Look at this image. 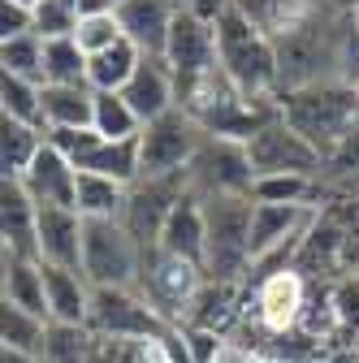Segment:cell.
I'll return each mask as SVG.
<instances>
[{
	"mask_svg": "<svg viewBox=\"0 0 359 363\" xmlns=\"http://www.w3.org/2000/svg\"><path fill=\"white\" fill-rule=\"evenodd\" d=\"M350 13H338L329 5H316L307 13V22L286 35L277 48V78H282V96L303 86H325V82H342L338 65H342V39H346Z\"/></svg>",
	"mask_w": 359,
	"mask_h": 363,
	"instance_id": "obj_1",
	"label": "cell"
},
{
	"mask_svg": "<svg viewBox=\"0 0 359 363\" xmlns=\"http://www.w3.org/2000/svg\"><path fill=\"white\" fill-rule=\"evenodd\" d=\"M143 272V247L121 220H87L82 277L96 290H134Z\"/></svg>",
	"mask_w": 359,
	"mask_h": 363,
	"instance_id": "obj_6",
	"label": "cell"
},
{
	"mask_svg": "<svg viewBox=\"0 0 359 363\" xmlns=\"http://www.w3.org/2000/svg\"><path fill=\"white\" fill-rule=\"evenodd\" d=\"M316 195H321V182L316 177H303V173L255 177V186H251L255 203H311V208H316Z\"/></svg>",
	"mask_w": 359,
	"mask_h": 363,
	"instance_id": "obj_34",
	"label": "cell"
},
{
	"mask_svg": "<svg viewBox=\"0 0 359 363\" xmlns=\"http://www.w3.org/2000/svg\"><path fill=\"white\" fill-rule=\"evenodd\" d=\"M87 57L78 48V39H43V74H48V86H82L87 82Z\"/></svg>",
	"mask_w": 359,
	"mask_h": 363,
	"instance_id": "obj_30",
	"label": "cell"
},
{
	"mask_svg": "<svg viewBox=\"0 0 359 363\" xmlns=\"http://www.w3.org/2000/svg\"><path fill=\"white\" fill-rule=\"evenodd\" d=\"M165 65L173 69V82L187 86L199 74H208L216 65V30L204 26L199 18H191L187 9H177L169 43H165Z\"/></svg>",
	"mask_w": 359,
	"mask_h": 363,
	"instance_id": "obj_13",
	"label": "cell"
},
{
	"mask_svg": "<svg viewBox=\"0 0 359 363\" xmlns=\"http://www.w3.org/2000/svg\"><path fill=\"white\" fill-rule=\"evenodd\" d=\"M121 100L134 108V117L143 125L165 117L169 108H177V82H173V69L165 65V57H143L134 78L121 86Z\"/></svg>",
	"mask_w": 359,
	"mask_h": 363,
	"instance_id": "obj_17",
	"label": "cell"
},
{
	"mask_svg": "<svg viewBox=\"0 0 359 363\" xmlns=\"http://www.w3.org/2000/svg\"><path fill=\"white\" fill-rule=\"evenodd\" d=\"M43 363H92V329L82 325H48Z\"/></svg>",
	"mask_w": 359,
	"mask_h": 363,
	"instance_id": "obj_35",
	"label": "cell"
},
{
	"mask_svg": "<svg viewBox=\"0 0 359 363\" xmlns=\"http://www.w3.org/2000/svg\"><path fill=\"white\" fill-rule=\"evenodd\" d=\"M355 22H359V13H355Z\"/></svg>",
	"mask_w": 359,
	"mask_h": 363,
	"instance_id": "obj_49",
	"label": "cell"
},
{
	"mask_svg": "<svg viewBox=\"0 0 359 363\" xmlns=\"http://www.w3.org/2000/svg\"><path fill=\"white\" fill-rule=\"evenodd\" d=\"M173 5H177V9H191V5H195V0H173Z\"/></svg>",
	"mask_w": 359,
	"mask_h": 363,
	"instance_id": "obj_45",
	"label": "cell"
},
{
	"mask_svg": "<svg viewBox=\"0 0 359 363\" xmlns=\"http://www.w3.org/2000/svg\"><path fill=\"white\" fill-rule=\"evenodd\" d=\"M130 186L100 173H78V191H74V212L82 220H121Z\"/></svg>",
	"mask_w": 359,
	"mask_h": 363,
	"instance_id": "obj_25",
	"label": "cell"
},
{
	"mask_svg": "<svg viewBox=\"0 0 359 363\" xmlns=\"http://www.w3.org/2000/svg\"><path fill=\"white\" fill-rule=\"evenodd\" d=\"M307 363H359V342L355 346H329V350H321L316 359H307Z\"/></svg>",
	"mask_w": 359,
	"mask_h": 363,
	"instance_id": "obj_42",
	"label": "cell"
},
{
	"mask_svg": "<svg viewBox=\"0 0 359 363\" xmlns=\"http://www.w3.org/2000/svg\"><path fill=\"white\" fill-rule=\"evenodd\" d=\"M0 69L13 74V78L48 86V74H43V39L35 30L18 35V39H0Z\"/></svg>",
	"mask_w": 359,
	"mask_h": 363,
	"instance_id": "obj_33",
	"label": "cell"
},
{
	"mask_svg": "<svg viewBox=\"0 0 359 363\" xmlns=\"http://www.w3.org/2000/svg\"><path fill=\"white\" fill-rule=\"evenodd\" d=\"M282 121L294 134H303L325 160L346 134L359 130V91L342 86V82L290 91V96H282Z\"/></svg>",
	"mask_w": 359,
	"mask_h": 363,
	"instance_id": "obj_3",
	"label": "cell"
},
{
	"mask_svg": "<svg viewBox=\"0 0 359 363\" xmlns=\"http://www.w3.org/2000/svg\"><path fill=\"white\" fill-rule=\"evenodd\" d=\"M109 5H113V13H117V5H121V0H109Z\"/></svg>",
	"mask_w": 359,
	"mask_h": 363,
	"instance_id": "obj_47",
	"label": "cell"
},
{
	"mask_svg": "<svg viewBox=\"0 0 359 363\" xmlns=\"http://www.w3.org/2000/svg\"><path fill=\"white\" fill-rule=\"evenodd\" d=\"M35 30V9L13 5V0H0V39H18Z\"/></svg>",
	"mask_w": 359,
	"mask_h": 363,
	"instance_id": "obj_40",
	"label": "cell"
},
{
	"mask_svg": "<svg viewBox=\"0 0 359 363\" xmlns=\"http://www.w3.org/2000/svg\"><path fill=\"white\" fill-rule=\"evenodd\" d=\"M307 5H325V0H307Z\"/></svg>",
	"mask_w": 359,
	"mask_h": 363,
	"instance_id": "obj_48",
	"label": "cell"
},
{
	"mask_svg": "<svg viewBox=\"0 0 359 363\" xmlns=\"http://www.w3.org/2000/svg\"><path fill=\"white\" fill-rule=\"evenodd\" d=\"M26 195L35 203H57V208H74V191H78V169L53 147V143H43V152L31 160V169L18 177Z\"/></svg>",
	"mask_w": 359,
	"mask_h": 363,
	"instance_id": "obj_20",
	"label": "cell"
},
{
	"mask_svg": "<svg viewBox=\"0 0 359 363\" xmlns=\"http://www.w3.org/2000/svg\"><path fill=\"white\" fill-rule=\"evenodd\" d=\"M307 286L311 281L299 268L273 272V277L247 286V315L264 329V337H286L299 329L303 307H307Z\"/></svg>",
	"mask_w": 359,
	"mask_h": 363,
	"instance_id": "obj_10",
	"label": "cell"
},
{
	"mask_svg": "<svg viewBox=\"0 0 359 363\" xmlns=\"http://www.w3.org/2000/svg\"><path fill=\"white\" fill-rule=\"evenodd\" d=\"M251 195H226V199H204L208 216V251L204 272L208 281H247L251 277Z\"/></svg>",
	"mask_w": 359,
	"mask_h": 363,
	"instance_id": "obj_4",
	"label": "cell"
},
{
	"mask_svg": "<svg viewBox=\"0 0 359 363\" xmlns=\"http://www.w3.org/2000/svg\"><path fill=\"white\" fill-rule=\"evenodd\" d=\"M355 91H359V86H355Z\"/></svg>",
	"mask_w": 359,
	"mask_h": 363,
	"instance_id": "obj_50",
	"label": "cell"
},
{
	"mask_svg": "<svg viewBox=\"0 0 359 363\" xmlns=\"http://www.w3.org/2000/svg\"><path fill=\"white\" fill-rule=\"evenodd\" d=\"M204 143V130L187 108H169L165 117L148 121L139 134L143 147V177H169V173H187L195 152Z\"/></svg>",
	"mask_w": 359,
	"mask_h": 363,
	"instance_id": "obj_9",
	"label": "cell"
},
{
	"mask_svg": "<svg viewBox=\"0 0 359 363\" xmlns=\"http://www.w3.org/2000/svg\"><path fill=\"white\" fill-rule=\"evenodd\" d=\"M0 117L22 121V125H35V130L48 134V121H43V86L5 74V78H0Z\"/></svg>",
	"mask_w": 359,
	"mask_h": 363,
	"instance_id": "obj_29",
	"label": "cell"
},
{
	"mask_svg": "<svg viewBox=\"0 0 359 363\" xmlns=\"http://www.w3.org/2000/svg\"><path fill=\"white\" fill-rule=\"evenodd\" d=\"M87 329L117 342H160L173 333V325L139 294V290H96Z\"/></svg>",
	"mask_w": 359,
	"mask_h": 363,
	"instance_id": "obj_7",
	"label": "cell"
},
{
	"mask_svg": "<svg viewBox=\"0 0 359 363\" xmlns=\"http://www.w3.org/2000/svg\"><path fill=\"white\" fill-rule=\"evenodd\" d=\"M204 286H208V272L199 264L152 247V251H143V272H139V286L134 290H139L173 329H187Z\"/></svg>",
	"mask_w": 359,
	"mask_h": 363,
	"instance_id": "obj_5",
	"label": "cell"
},
{
	"mask_svg": "<svg viewBox=\"0 0 359 363\" xmlns=\"http://www.w3.org/2000/svg\"><path fill=\"white\" fill-rule=\"evenodd\" d=\"M48 143H53V147H57V152H61V156L78 169V164H82L87 156H92L104 139H100L96 130H48Z\"/></svg>",
	"mask_w": 359,
	"mask_h": 363,
	"instance_id": "obj_39",
	"label": "cell"
},
{
	"mask_svg": "<svg viewBox=\"0 0 359 363\" xmlns=\"http://www.w3.org/2000/svg\"><path fill=\"white\" fill-rule=\"evenodd\" d=\"M325 5H329V9H338V13H350V18L359 13V0H325Z\"/></svg>",
	"mask_w": 359,
	"mask_h": 363,
	"instance_id": "obj_43",
	"label": "cell"
},
{
	"mask_svg": "<svg viewBox=\"0 0 359 363\" xmlns=\"http://www.w3.org/2000/svg\"><path fill=\"white\" fill-rule=\"evenodd\" d=\"M43 337H48V320L0 303V346L22 350V354H43Z\"/></svg>",
	"mask_w": 359,
	"mask_h": 363,
	"instance_id": "obj_32",
	"label": "cell"
},
{
	"mask_svg": "<svg viewBox=\"0 0 359 363\" xmlns=\"http://www.w3.org/2000/svg\"><path fill=\"white\" fill-rule=\"evenodd\" d=\"M0 251L18 259H39V203L26 195L18 177L0 182Z\"/></svg>",
	"mask_w": 359,
	"mask_h": 363,
	"instance_id": "obj_14",
	"label": "cell"
},
{
	"mask_svg": "<svg viewBox=\"0 0 359 363\" xmlns=\"http://www.w3.org/2000/svg\"><path fill=\"white\" fill-rule=\"evenodd\" d=\"M0 303L22 307L39 320L53 325L48 315V281H43V264L39 259H18L9 251H0Z\"/></svg>",
	"mask_w": 359,
	"mask_h": 363,
	"instance_id": "obj_19",
	"label": "cell"
},
{
	"mask_svg": "<svg viewBox=\"0 0 359 363\" xmlns=\"http://www.w3.org/2000/svg\"><path fill=\"white\" fill-rule=\"evenodd\" d=\"M82 13L78 0H39L35 5V35L39 39H70L78 30Z\"/></svg>",
	"mask_w": 359,
	"mask_h": 363,
	"instance_id": "obj_36",
	"label": "cell"
},
{
	"mask_svg": "<svg viewBox=\"0 0 359 363\" xmlns=\"http://www.w3.org/2000/svg\"><path fill=\"white\" fill-rule=\"evenodd\" d=\"M187 13H191V18H199L204 26H216L221 18L230 13V0H195V5H191Z\"/></svg>",
	"mask_w": 359,
	"mask_h": 363,
	"instance_id": "obj_41",
	"label": "cell"
},
{
	"mask_svg": "<svg viewBox=\"0 0 359 363\" xmlns=\"http://www.w3.org/2000/svg\"><path fill=\"white\" fill-rule=\"evenodd\" d=\"M160 251H169V255H182V259H191V264H199L204 268V251H208V216H204V199L199 195H182L177 199V208L169 212V220H165V230H160V242H156Z\"/></svg>",
	"mask_w": 359,
	"mask_h": 363,
	"instance_id": "obj_21",
	"label": "cell"
},
{
	"mask_svg": "<svg viewBox=\"0 0 359 363\" xmlns=\"http://www.w3.org/2000/svg\"><path fill=\"white\" fill-rule=\"evenodd\" d=\"M43 281H48V315L53 325H82L92 315V294L96 286L74 268H48L43 264Z\"/></svg>",
	"mask_w": 359,
	"mask_h": 363,
	"instance_id": "obj_22",
	"label": "cell"
},
{
	"mask_svg": "<svg viewBox=\"0 0 359 363\" xmlns=\"http://www.w3.org/2000/svg\"><path fill=\"white\" fill-rule=\"evenodd\" d=\"M311 9L316 5H307V0H234V13L247 18L268 43H282L286 35H294Z\"/></svg>",
	"mask_w": 359,
	"mask_h": 363,
	"instance_id": "obj_23",
	"label": "cell"
},
{
	"mask_svg": "<svg viewBox=\"0 0 359 363\" xmlns=\"http://www.w3.org/2000/svg\"><path fill=\"white\" fill-rule=\"evenodd\" d=\"M173 18H177V5H173V0H121V5H117L121 35H126L143 57H165Z\"/></svg>",
	"mask_w": 359,
	"mask_h": 363,
	"instance_id": "obj_16",
	"label": "cell"
},
{
	"mask_svg": "<svg viewBox=\"0 0 359 363\" xmlns=\"http://www.w3.org/2000/svg\"><path fill=\"white\" fill-rule=\"evenodd\" d=\"M139 65H143V52L134 48L130 39H121L109 52H96L92 61H87V86L92 91H121Z\"/></svg>",
	"mask_w": 359,
	"mask_h": 363,
	"instance_id": "obj_27",
	"label": "cell"
},
{
	"mask_svg": "<svg viewBox=\"0 0 359 363\" xmlns=\"http://www.w3.org/2000/svg\"><path fill=\"white\" fill-rule=\"evenodd\" d=\"M74 39H78V48H82L87 57H96V52H109L113 43H121L126 35H121L117 13H92V18H82V22H78Z\"/></svg>",
	"mask_w": 359,
	"mask_h": 363,
	"instance_id": "obj_38",
	"label": "cell"
},
{
	"mask_svg": "<svg viewBox=\"0 0 359 363\" xmlns=\"http://www.w3.org/2000/svg\"><path fill=\"white\" fill-rule=\"evenodd\" d=\"M212 30H216V61H221V69L230 74V82L243 91L247 100L282 104L277 48H273V43H268L247 18L234 13V0H230V13L221 18Z\"/></svg>",
	"mask_w": 359,
	"mask_h": 363,
	"instance_id": "obj_2",
	"label": "cell"
},
{
	"mask_svg": "<svg viewBox=\"0 0 359 363\" xmlns=\"http://www.w3.org/2000/svg\"><path fill=\"white\" fill-rule=\"evenodd\" d=\"M191 191V177L187 173H169V177H139L126 195V212H121V225L139 238L143 251H152L160 242V230L169 212L177 208V199H182Z\"/></svg>",
	"mask_w": 359,
	"mask_h": 363,
	"instance_id": "obj_11",
	"label": "cell"
},
{
	"mask_svg": "<svg viewBox=\"0 0 359 363\" xmlns=\"http://www.w3.org/2000/svg\"><path fill=\"white\" fill-rule=\"evenodd\" d=\"M78 173H100V177H113L121 186H134L143 177V147L139 139H121V143H100L92 156L78 164Z\"/></svg>",
	"mask_w": 359,
	"mask_h": 363,
	"instance_id": "obj_26",
	"label": "cell"
},
{
	"mask_svg": "<svg viewBox=\"0 0 359 363\" xmlns=\"http://www.w3.org/2000/svg\"><path fill=\"white\" fill-rule=\"evenodd\" d=\"M187 177H191V195H199V199L251 195V186H255L247 143H230V139H216V134H204Z\"/></svg>",
	"mask_w": 359,
	"mask_h": 363,
	"instance_id": "obj_8",
	"label": "cell"
},
{
	"mask_svg": "<svg viewBox=\"0 0 359 363\" xmlns=\"http://www.w3.org/2000/svg\"><path fill=\"white\" fill-rule=\"evenodd\" d=\"M43 121L48 130H92L96 91L92 86H43Z\"/></svg>",
	"mask_w": 359,
	"mask_h": 363,
	"instance_id": "obj_24",
	"label": "cell"
},
{
	"mask_svg": "<svg viewBox=\"0 0 359 363\" xmlns=\"http://www.w3.org/2000/svg\"><path fill=\"white\" fill-rule=\"evenodd\" d=\"M333 315H338L342 342L355 346L359 342V272H342L333 281Z\"/></svg>",
	"mask_w": 359,
	"mask_h": 363,
	"instance_id": "obj_37",
	"label": "cell"
},
{
	"mask_svg": "<svg viewBox=\"0 0 359 363\" xmlns=\"http://www.w3.org/2000/svg\"><path fill=\"white\" fill-rule=\"evenodd\" d=\"M43 143H48L43 130L0 117V164H5V177H22L31 169V160L43 152Z\"/></svg>",
	"mask_w": 359,
	"mask_h": 363,
	"instance_id": "obj_28",
	"label": "cell"
},
{
	"mask_svg": "<svg viewBox=\"0 0 359 363\" xmlns=\"http://www.w3.org/2000/svg\"><path fill=\"white\" fill-rule=\"evenodd\" d=\"M321 208L311 203H255L251 212V264L264 259L273 247H282L286 238L303 234L311 220H316Z\"/></svg>",
	"mask_w": 359,
	"mask_h": 363,
	"instance_id": "obj_18",
	"label": "cell"
},
{
	"mask_svg": "<svg viewBox=\"0 0 359 363\" xmlns=\"http://www.w3.org/2000/svg\"><path fill=\"white\" fill-rule=\"evenodd\" d=\"M13 5H26V9H35V5H39V0H13Z\"/></svg>",
	"mask_w": 359,
	"mask_h": 363,
	"instance_id": "obj_46",
	"label": "cell"
},
{
	"mask_svg": "<svg viewBox=\"0 0 359 363\" xmlns=\"http://www.w3.org/2000/svg\"><path fill=\"white\" fill-rule=\"evenodd\" d=\"M251 363H282V359H273V354H251Z\"/></svg>",
	"mask_w": 359,
	"mask_h": 363,
	"instance_id": "obj_44",
	"label": "cell"
},
{
	"mask_svg": "<svg viewBox=\"0 0 359 363\" xmlns=\"http://www.w3.org/2000/svg\"><path fill=\"white\" fill-rule=\"evenodd\" d=\"M92 130L109 143H121V139H139L143 134V121L134 117V108L121 100V91H96V121Z\"/></svg>",
	"mask_w": 359,
	"mask_h": 363,
	"instance_id": "obj_31",
	"label": "cell"
},
{
	"mask_svg": "<svg viewBox=\"0 0 359 363\" xmlns=\"http://www.w3.org/2000/svg\"><path fill=\"white\" fill-rule=\"evenodd\" d=\"M255 177H273V173H303V177H321V152L311 147L303 134H294L282 117L268 121L255 139L247 143Z\"/></svg>",
	"mask_w": 359,
	"mask_h": 363,
	"instance_id": "obj_12",
	"label": "cell"
},
{
	"mask_svg": "<svg viewBox=\"0 0 359 363\" xmlns=\"http://www.w3.org/2000/svg\"><path fill=\"white\" fill-rule=\"evenodd\" d=\"M82 234L87 220L74 208L39 203V264L82 272Z\"/></svg>",
	"mask_w": 359,
	"mask_h": 363,
	"instance_id": "obj_15",
	"label": "cell"
}]
</instances>
